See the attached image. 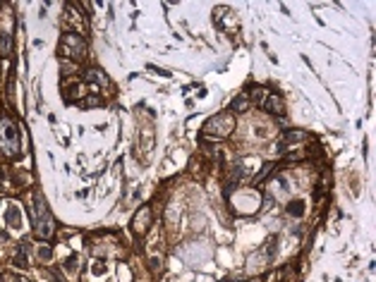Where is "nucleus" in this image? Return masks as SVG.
Segmentation results:
<instances>
[{"label": "nucleus", "instance_id": "1", "mask_svg": "<svg viewBox=\"0 0 376 282\" xmlns=\"http://www.w3.org/2000/svg\"><path fill=\"white\" fill-rule=\"evenodd\" d=\"M31 218H34V232L41 239H51L55 234V220L48 206H46V199L41 191H34V206H31Z\"/></svg>", "mask_w": 376, "mask_h": 282}, {"label": "nucleus", "instance_id": "5", "mask_svg": "<svg viewBox=\"0 0 376 282\" xmlns=\"http://www.w3.org/2000/svg\"><path fill=\"white\" fill-rule=\"evenodd\" d=\"M149 220H151V208H149V206H142V208L137 211L135 220H132V232H135V234H144L149 229Z\"/></svg>", "mask_w": 376, "mask_h": 282}, {"label": "nucleus", "instance_id": "3", "mask_svg": "<svg viewBox=\"0 0 376 282\" xmlns=\"http://www.w3.org/2000/svg\"><path fill=\"white\" fill-rule=\"evenodd\" d=\"M235 129V117L230 113H218L211 120L204 124V136H211V139H228Z\"/></svg>", "mask_w": 376, "mask_h": 282}, {"label": "nucleus", "instance_id": "8", "mask_svg": "<svg viewBox=\"0 0 376 282\" xmlns=\"http://www.w3.org/2000/svg\"><path fill=\"white\" fill-rule=\"evenodd\" d=\"M247 108H249V98H247V96H237V98L232 101L230 110H235V113H244Z\"/></svg>", "mask_w": 376, "mask_h": 282}, {"label": "nucleus", "instance_id": "13", "mask_svg": "<svg viewBox=\"0 0 376 282\" xmlns=\"http://www.w3.org/2000/svg\"><path fill=\"white\" fill-rule=\"evenodd\" d=\"M14 266H22V268H27V266H29V263H27V256H24V249H22V254L14 256Z\"/></svg>", "mask_w": 376, "mask_h": 282}, {"label": "nucleus", "instance_id": "12", "mask_svg": "<svg viewBox=\"0 0 376 282\" xmlns=\"http://www.w3.org/2000/svg\"><path fill=\"white\" fill-rule=\"evenodd\" d=\"M266 96H269V91H266V89H261V86H256L254 91H252V98L259 101V103H264V101H266Z\"/></svg>", "mask_w": 376, "mask_h": 282}, {"label": "nucleus", "instance_id": "11", "mask_svg": "<svg viewBox=\"0 0 376 282\" xmlns=\"http://www.w3.org/2000/svg\"><path fill=\"white\" fill-rule=\"evenodd\" d=\"M288 213L295 215V218H300V215L304 213V203H302V201H293L290 206H288Z\"/></svg>", "mask_w": 376, "mask_h": 282}, {"label": "nucleus", "instance_id": "10", "mask_svg": "<svg viewBox=\"0 0 376 282\" xmlns=\"http://www.w3.org/2000/svg\"><path fill=\"white\" fill-rule=\"evenodd\" d=\"M84 79L89 81V84H96V81H101V84H106V77H103V74H101V72H98V69H89V72H86V77H84Z\"/></svg>", "mask_w": 376, "mask_h": 282}, {"label": "nucleus", "instance_id": "6", "mask_svg": "<svg viewBox=\"0 0 376 282\" xmlns=\"http://www.w3.org/2000/svg\"><path fill=\"white\" fill-rule=\"evenodd\" d=\"M261 106L266 108L269 113H273V115H283V113H285V103H283V98L278 94H269Z\"/></svg>", "mask_w": 376, "mask_h": 282}, {"label": "nucleus", "instance_id": "4", "mask_svg": "<svg viewBox=\"0 0 376 282\" xmlns=\"http://www.w3.org/2000/svg\"><path fill=\"white\" fill-rule=\"evenodd\" d=\"M60 53H63V57H68V60L79 62V60H84V55H86V41L81 39V34H77V31H68V34L60 39Z\"/></svg>", "mask_w": 376, "mask_h": 282}, {"label": "nucleus", "instance_id": "2", "mask_svg": "<svg viewBox=\"0 0 376 282\" xmlns=\"http://www.w3.org/2000/svg\"><path fill=\"white\" fill-rule=\"evenodd\" d=\"M0 151L7 158L22 156V132L10 117H0Z\"/></svg>", "mask_w": 376, "mask_h": 282}, {"label": "nucleus", "instance_id": "15", "mask_svg": "<svg viewBox=\"0 0 376 282\" xmlns=\"http://www.w3.org/2000/svg\"><path fill=\"white\" fill-rule=\"evenodd\" d=\"M14 282H29V280H14Z\"/></svg>", "mask_w": 376, "mask_h": 282}, {"label": "nucleus", "instance_id": "9", "mask_svg": "<svg viewBox=\"0 0 376 282\" xmlns=\"http://www.w3.org/2000/svg\"><path fill=\"white\" fill-rule=\"evenodd\" d=\"M307 132H285L283 134V144H293V141H304Z\"/></svg>", "mask_w": 376, "mask_h": 282}, {"label": "nucleus", "instance_id": "7", "mask_svg": "<svg viewBox=\"0 0 376 282\" xmlns=\"http://www.w3.org/2000/svg\"><path fill=\"white\" fill-rule=\"evenodd\" d=\"M0 55H2V57H10V55H12V36H10L7 31L0 34Z\"/></svg>", "mask_w": 376, "mask_h": 282}, {"label": "nucleus", "instance_id": "14", "mask_svg": "<svg viewBox=\"0 0 376 282\" xmlns=\"http://www.w3.org/2000/svg\"><path fill=\"white\" fill-rule=\"evenodd\" d=\"M98 103H101V101H98L96 96H91V98H86V101H84V106H86V108H89V106H98Z\"/></svg>", "mask_w": 376, "mask_h": 282}]
</instances>
